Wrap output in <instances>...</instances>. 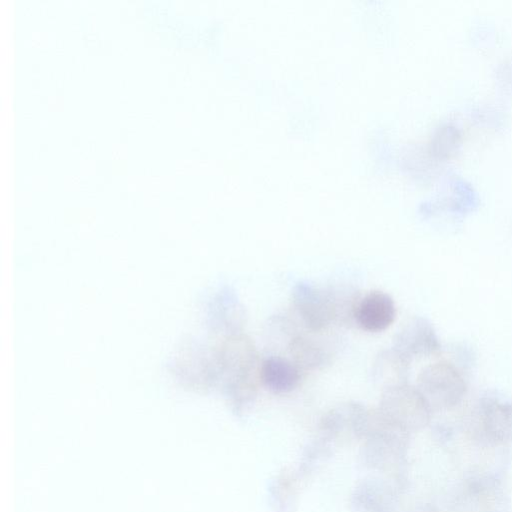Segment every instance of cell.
Returning a JSON list of instances; mask_svg holds the SVG:
<instances>
[{"mask_svg": "<svg viewBox=\"0 0 512 512\" xmlns=\"http://www.w3.org/2000/svg\"><path fill=\"white\" fill-rule=\"evenodd\" d=\"M418 390L430 408H452L466 393V383L454 365L441 361L424 368L418 376Z\"/></svg>", "mask_w": 512, "mask_h": 512, "instance_id": "3", "label": "cell"}, {"mask_svg": "<svg viewBox=\"0 0 512 512\" xmlns=\"http://www.w3.org/2000/svg\"><path fill=\"white\" fill-rule=\"evenodd\" d=\"M216 364L222 383L236 401L245 402L255 397L261 384V361L249 336L229 335L220 346Z\"/></svg>", "mask_w": 512, "mask_h": 512, "instance_id": "2", "label": "cell"}, {"mask_svg": "<svg viewBox=\"0 0 512 512\" xmlns=\"http://www.w3.org/2000/svg\"><path fill=\"white\" fill-rule=\"evenodd\" d=\"M291 302L302 327L309 333L320 334L332 325L352 324L357 293L346 285L318 287L299 282L293 287Z\"/></svg>", "mask_w": 512, "mask_h": 512, "instance_id": "1", "label": "cell"}, {"mask_svg": "<svg viewBox=\"0 0 512 512\" xmlns=\"http://www.w3.org/2000/svg\"><path fill=\"white\" fill-rule=\"evenodd\" d=\"M286 349L289 359L301 372L319 370L330 364L333 356L327 344L320 339L297 331L290 338Z\"/></svg>", "mask_w": 512, "mask_h": 512, "instance_id": "8", "label": "cell"}, {"mask_svg": "<svg viewBox=\"0 0 512 512\" xmlns=\"http://www.w3.org/2000/svg\"><path fill=\"white\" fill-rule=\"evenodd\" d=\"M381 405L388 416L408 426H424L430 418L428 402L418 388L407 383L385 388Z\"/></svg>", "mask_w": 512, "mask_h": 512, "instance_id": "4", "label": "cell"}, {"mask_svg": "<svg viewBox=\"0 0 512 512\" xmlns=\"http://www.w3.org/2000/svg\"><path fill=\"white\" fill-rule=\"evenodd\" d=\"M396 307L393 299L380 290H372L361 296L355 311V324L367 332L386 330L395 320Z\"/></svg>", "mask_w": 512, "mask_h": 512, "instance_id": "7", "label": "cell"}, {"mask_svg": "<svg viewBox=\"0 0 512 512\" xmlns=\"http://www.w3.org/2000/svg\"><path fill=\"white\" fill-rule=\"evenodd\" d=\"M410 362L392 347L380 351L372 364L371 375L385 388L407 383Z\"/></svg>", "mask_w": 512, "mask_h": 512, "instance_id": "10", "label": "cell"}, {"mask_svg": "<svg viewBox=\"0 0 512 512\" xmlns=\"http://www.w3.org/2000/svg\"><path fill=\"white\" fill-rule=\"evenodd\" d=\"M260 379L269 391L288 393L300 383L301 371L290 359L271 355L261 362Z\"/></svg>", "mask_w": 512, "mask_h": 512, "instance_id": "9", "label": "cell"}, {"mask_svg": "<svg viewBox=\"0 0 512 512\" xmlns=\"http://www.w3.org/2000/svg\"><path fill=\"white\" fill-rule=\"evenodd\" d=\"M475 433L489 444L512 441V403L494 397H483L476 407Z\"/></svg>", "mask_w": 512, "mask_h": 512, "instance_id": "5", "label": "cell"}, {"mask_svg": "<svg viewBox=\"0 0 512 512\" xmlns=\"http://www.w3.org/2000/svg\"><path fill=\"white\" fill-rule=\"evenodd\" d=\"M392 348L411 363L414 359L437 353L440 344L431 323L417 316L408 320L395 334Z\"/></svg>", "mask_w": 512, "mask_h": 512, "instance_id": "6", "label": "cell"}]
</instances>
